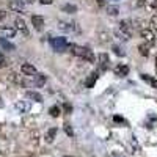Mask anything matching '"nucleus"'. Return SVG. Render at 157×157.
Here are the masks:
<instances>
[{
  "label": "nucleus",
  "instance_id": "obj_21",
  "mask_svg": "<svg viewBox=\"0 0 157 157\" xmlns=\"http://www.w3.org/2000/svg\"><path fill=\"white\" fill-rule=\"evenodd\" d=\"M143 5L146 10H154L157 6V0H143Z\"/></svg>",
  "mask_w": 157,
  "mask_h": 157
},
{
  "label": "nucleus",
  "instance_id": "obj_27",
  "mask_svg": "<svg viewBox=\"0 0 157 157\" xmlns=\"http://www.w3.org/2000/svg\"><path fill=\"white\" fill-rule=\"evenodd\" d=\"M64 132H66L69 137H72V135H74V130H72V127H71V124H69V123H64Z\"/></svg>",
  "mask_w": 157,
  "mask_h": 157
},
{
  "label": "nucleus",
  "instance_id": "obj_3",
  "mask_svg": "<svg viewBox=\"0 0 157 157\" xmlns=\"http://www.w3.org/2000/svg\"><path fill=\"white\" fill-rule=\"evenodd\" d=\"M8 6H10L11 11L21 13V11H24V8H25V2H24V0H11V2L8 3Z\"/></svg>",
  "mask_w": 157,
  "mask_h": 157
},
{
  "label": "nucleus",
  "instance_id": "obj_30",
  "mask_svg": "<svg viewBox=\"0 0 157 157\" xmlns=\"http://www.w3.org/2000/svg\"><path fill=\"white\" fill-rule=\"evenodd\" d=\"M99 38H101V43H107V41H109V33L101 32V33H99Z\"/></svg>",
  "mask_w": 157,
  "mask_h": 157
},
{
  "label": "nucleus",
  "instance_id": "obj_4",
  "mask_svg": "<svg viewBox=\"0 0 157 157\" xmlns=\"http://www.w3.org/2000/svg\"><path fill=\"white\" fill-rule=\"evenodd\" d=\"M69 50L72 52V55H75V57H80V58H83V55H85V50H86V47H83V46H78V44H69Z\"/></svg>",
  "mask_w": 157,
  "mask_h": 157
},
{
  "label": "nucleus",
  "instance_id": "obj_1",
  "mask_svg": "<svg viewBox=\"0 0 157 157\" xmlns=\"http://www.w3.org/2000/svg\"><path fill=\"white\" fill-rule=\"evenodd\" d=\"M50 46H52V49H54L55 52H64L69 47L68 41L64 38H52L50 39Z\"/></svg>",
  "mask_w": 157,
  "mask_h": 157
},
{
  "label": "nucleus",
  "instance_id": "obj_26",
  "mask_svg": "<svg viewBox=\"0 0 157 157\" xmlns=\"http://www.w3.org/2000/svg\"><path fill=\"white\" fill-rule=\"evenodd\" d=\"M8 148V141L5 138H0V152H5Z\"/></svg>",
  "mask_w": 157,
  "mask_h": 157
},
{
  "label": "nucleus",
  "instance_id": "obj_31",
  "mask_svg": "<svg viewBox=\"0 0 157 157\" xmlns=\"http://www.w3.org/2000/svg\"><path fill=\"white\" fill-rule=\"evenodd\" d=\"M107 11H109V14H110V16H116L120 10H118L116 6H109V8H107Z\"/></svg>",
  "mask_w": 157,
  "mask_h": 157
},
{
  "label": "nucleus",
  "instance_id": "obj_39",
  "mask_svg": "<svg viewBox=\"0 0 157 157\" xmlns=\"http://www.w3.org/2000/svg\"><path fill=\"white\" fill-rule=\"evenodd\" d=\"M155 63H157V57H155Z\"/></svg>",
  "mask_w": 157,
  "mask_h": 157
},
{
  "label": "nucleus",
  "instance_id": "obj_33",
  "mask_svg": "<svg viewBox=\"0 0 157 157\" xmlns=\"http://www.w3.org/2000/svg\"><path fill=\"white\" fill-rule=\"evenodd\" d=\"M6 64V61H5V57L2 55V52H0V68H3Z\"/></svg>",
  "mask_w": 157,
  "mask_h": 157
},
{
  "label": "nucleus",
  "instance_id": "obj_20",
  "mask_svg": "<svg viewBox=\"0 0 157 157\" xmlns=\"http://www.w3.org/2000/svg\"><path fill=\"white\" fill-rule=\"evenodd\" d=\"M138 50H140V54H141L143 57H148V55H149V44H148V43L140 44V46H138Z\"/></svg>",
  "mask_w": 157,
  "mask_h": 157
},
{
  "label": "nucleus",
  "instance_id": "obj_7",
  "mask_svg": "<svg viewBox=\"0 0 157 157\" xmlns=\"http://www.w3.org/2000/svg\"><path fill=\"white\" fill-rule=\"evenodd\" d=\"M16 110L19 113H27L30 110V102H27V101H17L16 102Z\"/></svg>",
  "mask_w": 157,
  "mask_h": 157
},
{
  "label": "nucleus",
  "instance_id": "obj_6",
  "mask_svg": "<svg viewBox=\"0 0 157 157\" xmlns=\"http://www.w3.org/2000/svg\"><path fill=\"white\" fill-rule=\"evenodd\" d=\"M98 63H99V69L101 71H105L107 68H109V55L107 54H99V57H98Z\"/></svg>",
  "mask_w": 157,
  "mask_h": 157
},
{
  "label": "nucleus",
  "instance_id": "obj_25",
  "mask_svg": "<svg viewBox=\"0 0 157 157\" xmlns=\"http://www.w3.org/2000/svg\"><path fill=\"white\" fill-rule=\"evenodd\" d=\"M49 113H50V116H54V118L60 116V107H58V105H54V107H50Z\"/></svg>",
  "mask_w": 157,
  "mask_h": 157
},
{
  "label": "nucleus",
  "instance_id": "obj_2",
  "mask_svg": "<svg viewBox=\"0 0 157 157\" xmlns=\"http://www.w3.org/2000/svg\"><path fill=\"white\" fill-rule=\"evenodd\" d=\"M140 35H141V38L145 39V41H146L149 46L155 43V35H154V32H152L151 29H141Z\"/></svg>",
  "mask_w": 157,
  "mask_h": 157
},
{
  "label": "nucleus",
  "instance_id": "obj_10",
  "mask_svg": "<svg viewBox=\"0 0 157 157\" xmlns=\"http://www.w3.org/2000/svg\"><path fill=\"white\" fill-rule=\"evenodd\" d=\"M32 24L35 25L36 30H43V27H44V17H41V16H33V17H32Z\"/></svg>",
  "mask_w": 157,
  "mask_h": 157
},
{
  "label": "nucleus",
  "instance_id": "obj_8",
  "mask_svg": "<svg viewBox=\"0 0 157 157\" xmlns=\"http://www.w3.org/2000/svg\"><path fill=\"white\" fill-rule=\"evenodd\" d=\"M14 25H16V30L22 32L24 35H29V29H27V25H25V21H24V19L17 17V19L14 21Z\"/></svg>",
  "mask_w": 157,
  "mask_h": 157
},
{
  "label": "nucleus",
  "instance_id": "obj_12",
  "mask_svg": "<svg viewBox=\"0 0 157 157\" xmlns=\"http://www.w3.org/2000/svg\"><path fill=\"white\" fill-rule=\"evenodd\" d=\"M25 98L32 99L35 102H43V96L39 94V93H36V91H27V93H25Z\"/></svg>",
  "mask_w": 157,
  "mask_h": 157
},
{
  "label": "nucleus",
  "instance_id": "obj_24",
  "mask_svg": "<svg viewBox=\"0 0 157 157\" xmlns=\"http://www.w3.org/2000/svg\"><path fill=\"white\" fill-rule=\"evenodd\" d=\"M61 10H63L64 13H75V11H77V6H75V5H69V3H68V5H63V8H61Z\"/></svg>",
  "mask_w": 157,
  "mask_h": 157
},
{
  "label": "nucleus",
  "instance_id": "obj_35",
  "mask_svg": "<svg viewBox=\"0 0 157 157\" xmlns=\"http://www.w3.org/2000/svg\"><path fill=\"white\" fill-rule=\"evenodd\" d=\"M5 17H6V13H5L3 10H0V22H2Z\"/></svg>",
  "mask_w": 157,
  "mask_h": 157
},
{
  "label": "nucleus",
  "instance_id": "obj_16",
  "mask_svg": "<svg viewBox=\"0 0 157 157\" xmlns=\"http://www.w3.org/2000/svg\"><path fill=\"white\" fill-rule=\"evenodd\" d=\"M8 80L11 82V83H17V85H24V80L16 74V72H10L8 74Z\"/></svg>",
  "mask_w": 157,
  "mask_h": 157
},
{
  "label": "nucleus",
  "instance_id": "obj_11",
  "mask_svg": "<svg viewBox=\"0 0 157 157\" xmlns=\"http://www.w3.org/2000/svg\"><path fill=\"white\" fill-rule=\"evenodd\" d=\"M115 74L120 75V77H124L129 74V66H126V64H118V66L115 68Z\"/></svg>",
  "mask_w": 157,
  "mask_h": 157
},
{
  "label": "nucleus",
  "instance_id": "obj_5",
  "mask_svg": "<svg viewBox=\"0 0 157 157\" xmlns=\"http://www.w3.org/2000/svg\"><path fill=\"white\" fill-rule=\"evenodd\" d=\"M16 35V29L14 27H0V38H14Z\"/></svg>",
  "mask_w": 157,
  "mask_h": 157
},
{
  "label": "nucleus",
  "instance_id": "obj_37",
  "mask_svg": "<svg viewBox=\"0 0 157 157\" xmlns=\"http://www.w3.org/2000/svg\"><path fill=\"white\" fill-rule=\"evenodd\" d=\"M3 107V101H2V98H0V109Z\"/></svg>",
  "mask_w": 157,
  "mask_h": 157
},
{
  "label": "nucleus",
  "instance_id": "obj_17",
  "mask_svg": "<svg viewBox=\"0 0 157 157\" xmlns=\"http://www.w3.org/2000/svg\"><path fill=\"white\" fill-rule=\"evenodd\" d=\"M55 135H57V129H55V127H52V129L47 130V134H46L44 140H46L47 143H52V141H54V138H55Z\"/></svg>",
  "mask_w": 157,
  "mask_h": 157
},
{
  "label": "nucleus",
  "instance_id": "obj_29",
  "mask_svg": "<svg viewBox=\"0 0 157 157\" xmlns=\"http://www.w3.org/2000/svg\"><path fill=\"white\" fill-rule=\"evenodd\" d=\"M63 110H64V113H66V115H69V113H72V105H71L69 102H64Z\"/></svg>",
  "mask_w": 157,
  "mask_h": 157
},
{
  "label": "nucleus",
  "instance_id": "obj_38",
  "mask_svg": "<svg viewBox=\"0 0 157 157\" xmlns=\"http://www.w3.org/2000/svg\"><path fill=\"white\" fill-rule=\"evenodd\" d=\"M64 157H71V155H64Z\"/></svg>",
  "mask_w": 157,
  "mask_h": 157
},
{
  "label": "nucleus",
  "instance_id": "obj_15",
  "mask_svg": "<svg viewBox=\"0 0 157 157\" xmlns=\"http://www.w3.org/2000/svg\"><path fill=\"white\" fill-rule=\"evenodd\" d=\"M35 85L38 86V88H41V86H44L46 85V75L44 74H35Z\"/></svg>",
  "mask_w": 157,
  "mask_h": 157
},
{
  "label": "nucleus",
  "instance_id": "obj_18",
  "mask_svg": "<svg viewBox=\"0 0 157 157\" xmlns=\"http://www.w3.org/2000/svg\"><path fill=\"white\" fill-rule=\"evenodd\" d=\"M0 47L5 49V50H14V46H13L8 39H5V38H0Z\"/></svg>",
  "mask_w": 157,
  "mask_h": 157
},
{
  "label": "nucleus",
  "instance_id": "obj_13",
  "mask_svg": "<svg viewBox=\"0 0 157 157\" xmlns=\"http://www.w3.org/2000/svg\"><path fill=\"white\" fill-rule=\"evenodd\" d=\"M58 29H60V30H63V32L71 33V32H74V24H69V22H63V21H60V22H58Z\"/></svg>",
  "mask_w": 157,
  "mask_h": 157
},
{
  "label": "nucleus",
  "instance_id": "obj_28",
  "mask_svg": "<svg viewBox=\"0 0 157 157\" xmlns=\"http://www.w3.org/2000/svg\"><path fill=\"white\" fill-rule=\"evenodd\" d=\"M149 24H151V30L157 32V14L151 17V22H149Z\"/></svg>",
  "mask_w": 157,
  "mask_h": 157
},
{
  "label": "nucleus",
  "instance_id": "obj_14",
  "mask_svg": "<svg viewBox=\"0 0 157 157\" xmlns=\"http://www.w3.org/2000/svg\"><path fill=\"white\" fill-rule=\"evenodd\" d=\"M96 80H98V72H91L90 77L86 78V82H85V86L86 88H93L94 83H96Z\"/></svg>",
  "mask_w": 157,
  "mask_h": 157
},
{
  "label": "nucleus",
  "instance_id": "obj_36",
  "mask_svg": "<svg viewBox=\"0 0 157 157\" xmlns=\"http://www.w3.org/2000/svg\"><path fill=\"white\" fill-rule=\"evenodd\" d=\"M115 121H116V123H124V120H123L121 116H115Z\"/></svg>",
  "mask_w": 157,
  "mask_h": 157
},
{
  "label": "nucleus",
  "instance_id": "obj_32",
  "mask_svg": "<svg viewBox=\"0 0 157 157\" xmlns=\"http://www.w3.org/2000/svg\"><path fill=\"white\" fill-rule=\"evenodd\" d=\"M113 50H115V54H116V55H120V57H124V50H121V47H118V46H113Z\"/></svg>",
  "mask_w": 157,
  "mask_h": 157
},
{
  "label": "nucleus",
  "instance_id": "obj_22",
  "mask_svg": "<svg viewBox=\"0 0 157 157\" xmlns=\"http://www.w3.org/2000/svg\"><path fill=\"white\" fill-rule=\"evenodd\" d=\"M116 36H120V39H123V41H127V39H130V36H132V35H129V33H126V32L118 29L116 30Z\"/></svg>",
  "mask_w": 157,
  "mask_h": 157
},
{
  "label": "nucleus",
  "instance_id": "obj_34",
  "mask_svg": "<svg viewBox=\"0 0 157 157\" xmlns=\"http://www.w3.org/2000/svg\"><path fill=\"white\" fill-rule=\"evenodd\" d=\"M39 3H43V5H52L54 3V0H38Z\"/></svg>",
  "mask_w": 157,
  "mask_h": 157
},
{
  "label": "nucleus",
  "instance_id": "obj_23",
  "mask_svg": "<svg viewBox=\"0 0 157 157\" xmlns=\"http://www.w3.org/2000/svg\"><path fill=\"white\" fill-rule=\"evenodd\" d=\"M83 60H86L88 63H93L94 61V55H93V52H91L90 49L85 50V55H83Z\"/></svg>",
  "mask_w": 157,
  "mask_h": 157
},
{
  "label": "nucleus",
  "instance_id": "obj_19",
  "mask_svg": "<svg viewBox=\"0 0 157 157\" xmlns=\"http://www.w3.org/2000/svg\"><path fill=\"white\" fill-rule=\"evenodd\" d=\"M141 78H143V80H145L146 83H149L152 88H157V80H155L154 77H149L148 74H141Z\"/></svg>",
  "mask_w": 157,
  "mask_h": 157
},
{
  "label": "nucleus",
  "instance_id": "obj_9",
  "mask_svg": "<svg viewBox=\"0 0 157 157\" xmlns=\"http://www.w3.org/2000/svg\"><path fill=\"white\" fill-rule=\"evenodd\" d=\"M22 74H25V75H35L36 74V68L33 66V64H30V63H25V64H22Z\"/></svg>",
  "mask_w": 157,
  "mask_h": 157
}]
</instances>
